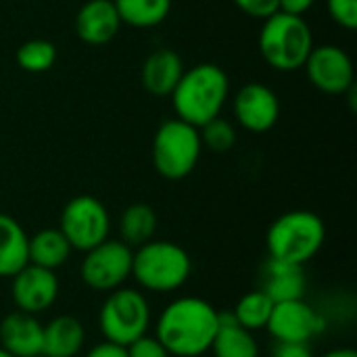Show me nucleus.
<instances>
[{
	"label": "nucleus",
	"mask_w": 357,
	"mask_h": 357,
	"mask_svg": "<svg viewBox=\"0 0 357 357\" xmlns=\"http://www.w3.org/2000/svg\"><path fill=\"white\" fill-rule=\"evenodd\" d=\"M220 312L201 297H180L157 320V339L174 357H201L211 349Z\"/></svg>",
	"instance_id": "obj_1"
},
{
	"label": "nucleus",
	"mask_w": 357,
	"mask_h": 357,
	"mask_svg": "<svg viewBox=\"0 0 357 357\" xmlns=\"http://www.w3.org/2000/svg\"><path fill=\"white\" fill-rule=\"evenodd\" d=\"M228 96V73L215 63H199L190 69H184L180 82L169 94L176 117L195 128L220 117Z\"/></svg>",
	"instance_id": "obj_2"
},
{
	"label": "nucleus",
	"mask_w": 357,
	"mask_h": 357,
	"mask_svg": "<svg viewBox=\"0 0 357 357\" xmlns=\"http://www.w3.org/2000/svg\"><path fill=\"white\" fill-rule=\"evenodd\" d=\"M314 46V33L305 17L289 15L282 10H276L264 19L257 36L261 59L274 71L282 73L303 69Z\"/></svg>",
	"instance_id": "obj_3"
},
{
	"label": "nucleus",
	"mask_w": 357,
	"mask_h": 357,
	"mask_svg": "<svg viewBox=\"0 0 357 357\" xmlns=\"http://www.w3.org/2000/svg\"><path fill=\"white\" fill-rule=\"evenodd\" d=\"M326 241V226L322 218L307 209H293L276 218L266 234L270 257L305 266L312 261Z\"/></svg>",
	"instance_id": "obj_4"
},
{
	"label": "nucleus",
	"mask_w": 357,
	"mask_h": 357,
	"mask_svg": "<svg viewBox=\"0 0 357 357\" xmlns=\"http://www.w3.org/2000/svg\"><path fill=\"white\" fill-rule=\"evenodd\" d=\"M190 272V255L169 241H149L132 257V278L149 293H174L186 284Z\"/></svg>",
	"instance_id": "obj_5"
},
{
	"label": "nucleus",
	"mask_w": 357,
	"mask_h": 357,
	"mask_svg": "<svg viewBox=\"0 0 357 357\" xmlns=\"http://www.w3.org/2000/svg\"><path fill=\"white\" fill-rule=\"evenodd\" d=\"M201 153L203 144L199 128L178 117L165 119L153 136V167L165 180L176 182L190 176L201 159Z\"/></svg>",
	"instance_id": "obj_6"
},
{
	"label": "nucleus",
	"mask_w": 357,
	"mask_h": 357,
	"mask_svg": "<svg viewBox=\"0 0 357 357\" xmlns=\"http://www.w3.org/2000/svg\"><path fill=\"white\" fill-rule=\"evenodd\" d=\"M98 328L105 341L121 347L144 337L151 328V305L146 297L128 287L111 291L100 305Z\"/></svg>",
	"instance_id": "obj_7"
},
{
	"label": "nucleus",
	"mask_w": 357,
	"mask_h": 357,
	"mask_svg": "<svg viewBox=\"0 0 357 357\" xmlns=\"http://www.w3.org/2000/svg\"><path fill=\"white\" fill-rule=\"evenodd\" d=\"M59 230L65 234L71 249L86 253L109 238L111 215L102 201L90 195H79L63 207Z\"/></svg>",
	"instance_id": "obj_8"
},
{
	"label": "nucleus",
	"mask_w": 357,
	"mask_h": 357,
	"mask_svg": "<svg viewBox=\"0 0 357 357\" xmlns=\"http://www.w3.org/2000/svg\"><path fill=\"white\" fill-rule=\"evenodd\" d=\"M134 251L123 241H102L100 245L86 251L79 276L82 282L96 293H111L132 276Z\"/></svg>",
	"instance_id": "obj_9"
},
{
	"label": "nucleus",
	"mask_w": 357,
	"mask_h": 357,
	"mask_svg": "<svg viewBox=\"0 0 357 357\" xmlns=\"http://www.w3.org/2000/svg\"><path fill=\"white\" fill-rule=\"evenodd\" d=\"M312 86L324 94L343 96L356 86V67L349 52L337 44L314 46L303 65Z\"/></svg>",
	"instance_id": "obj_10"
},
{
	"label": "nucleus",
	"mask_w": 357,
	"mask_h": 357,
	"mask_svg": "<svg viewBox=\"0 0 357 357\" xmlns=\"http://www.w3.org/2000/svg\"><path fill=\"white\" fill-rule=\"evenodd\" d=\"M232 117L245 132L266 134L280 119V98L268 84L249 82L232 96Z\"/></svg>",
	"instance_id": "obj_11"
},
{
	"label": "nucleus",
	"mask_w": 357,
	"mask_h": 357,
	"mask_svg": "<svg viewBox=\"0 0 357 357\" xmlns=\"http://www.w3.org/2000/svg\"><path fill=\"white\" fill-rule=\"evenodd\" d=\"M326 328V320L303 299L274 303L266 331L276 343H310Z\"/></svg>",
	"instance_id": "obj_12"
},
{
	"label": "nucleus",
	"mask_w": 357,
	"mask_h": 357,
	"mask_svg": "<svg viewBox=\"0 0 357 357\" xmlns=\"http://www.w3.org/2000/svg\"><path fill=\"white\" fill-rule=\"evenodd\" d=\"M10 295L19 312L38 316L54 305L59 297V278L54 270L27 264L13 276Z\"/></svg>",
	"instance_id": "obj_13"
},
{
	"label": "nucleus",
	"mask_w": 357,
	"mask_h": 357,
	"mask_svg": "<svg viewBox=\"0 0 357 357\" xmlns=\"http://www.w3.org/2000/svg\"><path fill=\"white\" fill-rule=\"evenodd\" d=\"M73 27L84 44L102 46L115 40L121 29V19L113 0H86L73 19Z\"/></svg>",
	"instance_id": "obj_14"
},
{
	"label": "nucleus",
	"mask_w": 357,
	"mask_h": 357,
	"mask_svg": "<svg viewBox=\"0 0 357 357\" xmlns=\"http://www.w3.org/2000/svg\"><path fill=\"white\" fill-rule=\"evenodd\" d=\"M44 326L36 316L25 312H13L0 322V347L13 357L42 356Z\"/></svg>",
	"instance_id": "obj_15"
},
{
	"label": "nucleus",
	"mask_w": 357,
	"mask_h": 357,
	"mask_svg": "<svg viewBox=\"0 0 357 357\" xmlns=\"http://www.w3.org/2000/svg\"><path fill=\"white\" fill-rule=\"evenodd\" d=\"M184 73L182 56L172 48H159L146 56L140 69L142 86L153 96H169Z\"/></svg>",
	"instance_id": "obj_16"
},
{
	"label": "nucleus",
	"mask_w": 357,
	"mask_h": 357,
	"mask_svg": "<svg viewBox=\"0 0 357 357\" xmlns=\"http://www.w3.org/2000/svg\"><path fill=\"white\" fill-rule=\"evenodd\" d=\"M305 284L307 282H305L303 266H295L270 257L261 268V291L274 303L303 299Z\"/></svg>",
	"instance_id": "obj_17"
},
{
	"label": "nucleus",
	"mask_w": 357,
	"mask_h": 357,
	"mask_svg": "<svg viewBox=\"0 0 357 357\" xmlns=\"http://www.w3.org/2000/svg\"><path fill=\"white\" fill-rule=\"evenodd\" d=\"M86 343V328L73 316H56L44 326L42 356L75 357Z\"/></svg>",
	"instance_id": "obj_18"
},
{
	"label": "nucleus",
	"mask_w": 357,
	"mask_h": 357,
	"mask_svg": "<svg viewBox=\"0 0 357 357\" xmlns=\"http://www.w3.org/2000/svg\"><path fill=\"white\" fill-rule=\"evenodd\" d=\"M27 243L29 236L23 226L15 218L0 213V278H13L29 264Z\"/></svg>",
	"instance_id": "obj_19"
},
{
	"label": "nucleus",
	"mask_w": 357,
	"mask_h": 357,
	"mask_svg": "<svg viewBox=\"0 0 357 357\" xmlns=\"http://www.w3.org/2000/svg\"><path fill=\"white\" fill-rule=\"evenodd\" d=\"M209 351L213 357H259V345L253 333L243 328L232 314H220V326Z\"/></svg>",
	"instance_id": "obj_20"
},
{
	"label": "nucleus",
	"mask_w": 357,
	"mask_h": 357,
	"mask_svg": "<svg viewBox=\"0 0 357 357\" xmlns=\"http://www.w3.org/2000/svg\"><path fill=\"white\" fill-rule=\"evenodd\" d=\"M71 251L73 249L69 241L59 228H44L36 232L27 243L29 264L46 268V270H59L61 266H65Z\"/></svg>",
	"instance_id": "obj_21"
},
{
	"label": "nucleus",
	"mask_w": 357,
	"mask_h": 357,
	"mask_svg": "<svg viewBox=\"0 0 357 357\" xmlns=\"http://www.w3.org/2000/svg\"><path fill=\"white\" fill-rule=\"evenodd\" d=\"M121 25L151 29L161 25L172 10V0H113Z\"/></svg>",
	"instance_id": "obj_22"
},
{
	"label": "nucleus",
	"mask_w": 357,
	"mask_h": 357,
	"mask_svg": "<svg viewBox=\"0 0 357 357\" xmlns=\"http://www.w3.org/2000/svg\"><path fill=\"white\" fill-rule=\"evenodd\" d=\"M157 232V213L146 203H134L119 218V234L128 247H140L153 241Z\"/></svg>",
	"instance_id": "obj_23"
},
{
	"label": "nucleus",
	"mask_w": 357,
	"mask_h": 357,
	"mask_svg": "<svg viewBox=\"0 0 357 357\" xmlns=\"http://www.w3.org/2000/svg\"><path fill=\"white\" fill-rule=\"evenodd\" d=\"M272 310H274V301L259 289V291H251L245 297H241L238 303L234 305L232 316L243 328L255 333V331H264L268 326Z\"/></svg>",
	"instance_id": "obj_24"
},
{
	"label": "nucleus",
	"mask_w": 357,
	"mask_h": 357,
	"mask_svg": "<svg viewBox=\"0 0 357 357\" xmlns=\"http://www.w3.org/2000/svg\"><path fill=\"white\" fill-rule=\"evenodd\" d=\"M15 61L27 73H44L56 63V46L50 40L31 38L17 48Z\"/></svg>",
	"instance_id": "obj_25"
},
{
	"label": "nucleus",
	"mask_w": 357,
	"mask_h": 357,
	"mask_svg": "<svg viewBox=\"0 0 357 357\" xmlns=\"http://www.w3.org/2000/svg\"><path fill=\"white\" fill-rule=\"evenodd\" d=\"M199 134H201V144L211 153H228V151H232L234 144H236V138H238V132H236L234 123L224 119L222 115L207 121L205 126H201Z\"/></svg>",
	"instance_id": "obj_26"
},
{
	"label": "nucleus",
	"mask_w": 357,
	"mask_h": 357,
	"mask_svg": "<svg viewBox=\"0 0 357 357\" xmlns=\"http://www.w3.org/2000/svg\"><path fill=\"white\" fill-rule=\"evenodd\" d=\"M326 8L339 27L347 31H354L357 27V0H326Z\"/></svg>",
	"instance_id": "obj_27"
},
{
	"label": "nucleus",
	"mask_w": 357,
	"mask_h": 357,
	"mask_svg": "<svg viewBox=\"0 0 357 357\" xmlns=\"http://www.w3.org/2000/svg\"><path fill=\"white\" fill-rule=\"evenodd\" d=\"M126 349H128V357H172L157 337H149V335L136 339Z\"/></svg>",
	"instance_id": "obj_28"
},
{
	"label": "nucleus",
	"mask_w": 357,
	"mask_h": 357,
	"mask_svg": "<svg viewBox=\"0 0 357 357\" xmlns=\"http://www.w3.org/2000/svg\"><path fill=\"white\" fill-rule=\"evenodd\" d=\"M232 2L241 13L259 21L268 19L278 10V0H232Z\"/></svg>",
	"instance_id": "obj_29"
},
{
	"label": "nucleus",
	"mask_w": 357,
	"mask_h": 357,
	"mask_svg": "<svg viewBox=\"0 0 357 357\" xmlns=\"http://www.w3.org/2000/svg\"><path fill=\"white\" fill-rule=\"evenodd\" d=\"M272 357H316L307 343H276Z\"/></svg>",
	"instance_id": "obj_30"
},
{
	"label": "nucleus",
	"mask_w": 357,
	"mask_h": 357,
	"mask_svg": "<svg viewBox=\"0 0 357 357\" xmlns=\"http://www.w3.org/2000/svg\"><path fill=\"white\" fill-rule=\"evenodd\" d=\"M84 357H128V349L109 341H102L98 345H94Z\"/></svg>",
	"instance_id": "obj_31"
},
{
	"label": "nucleus",
	"mask_w": 357,
	"mask_h": 357,
	"mask_svg": "<svg viewBox=\"0 0 357 357\" xmlns=\"http://www.w3.org/2000/svg\"><path fill=\"white\" fill-rule=\"evenodd\" d=\"M316 0H278V10L289 13V15H299L303 17L314 8Z\"/></svg>",
	"instance_id": "obj_32"
},
{
	"label": "nucleus",
	"mask_w": 357,
	"mask_h": 357,
	"mask_svg": "<svg viewBox=\"0 0 357 357\" xmlns=\"http://www.w3.org/2000/svg\"><path fill=\"white\" fill-rule=\"evenodd\" d=\"M322 357H357V354L349 347H341V349H333V351L324 354Z\"/></svg>",
	"instance_id": "obj_33"
},
{
	"label": "nucleus",
	"mask_w": 357,
	"mask_h": 357,
	"mask_svg": "<svg viewBox=\"0 0 357 357\" xmlns=\"http://www.w3.org/2000/svg\"><path fill=\"white\" fill-rule=\"evenodd\" d=\"M0 357H13V356H10V354H8V351H4V349H2V347H0Z\"/></svg>",
	"instance_id": "obj_34"
},
{
	"label": "nucleus",
	"mask_w": 357,
	"mask_h": 357,
	"mask_svg": "<svg viewBox=\"0 0 357 357\" xmlns=\"http://www.w3.org/2000/svg\"><path fill=\"white\" fill-rule=\"evenodd\" d=\"M38 357H46V356H38Z\"/></svg>",
	"instance_id": "obj_35"
}]
</instances>
